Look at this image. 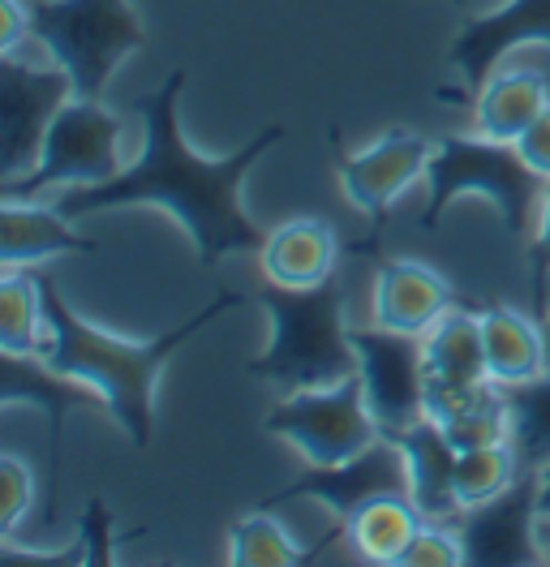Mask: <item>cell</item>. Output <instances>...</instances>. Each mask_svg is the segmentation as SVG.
Masks as SVG:
<instances>
[{
  "instance_id": "7a4b0ae2",
  "label": "cell",
  "mask_w": 550,
  "mask_h": 567,
  "mask_svg": "<svg viewBox=\"0 0 550 567\" xmlns=\"http://www.w3.org/2000/svg\"><path fill=\"white\" fill-rule=\"evenodd\" d=\"M43 288V315H48V344H43V361L52 370H65L86 379L91 388H100L112 404V422L125 430L130 447L146 452L151 434H155V383L164 374L172 353L198 336L206 322L220 315L237 310L245 297L237 292H215L198 315L176 322L172 331H160L155 340H125L116 331H103L95 322H86L57 288V276H39Z\"/></svg>"
},
{
  "instance_id": "f1b7e54d",
  "label": "cell",
  "mask_w": 550,
  "mask_h": 567,
  "mask_svg": "<svg viewBox=\"0 0 550 567\" xmlns=\"http://www.w3.org/2000/svg\"><path fill=\"white\" fill-rule=\"evenodd\" d=\"M460 564H465L460 533L447 529V525H426L405 546V555H400L396 567H460Z\"/></svg>"
},
{
  "instance_id": "4316f807",
  "label": "cell",
  "mask_w": 550,
  "mask_h": 567,
  "mask_svg": "<svg viewBox=\"0 0 550 567\" xmlns=\"http://www.w3.org/2000/svg\"><path fill=\"white\" fill-rule=\"evenodd\" d=\"M447 439L465 452V447H481V443H503L508 430H512V417H508V400H503V388L478 391L469 404H460L451 417L444 422Z\"/></svg>"
},
{
  "instance_id": "9a60e30c",
  "label": "cell",
  "mask_w": 550,
  "mask_h": 567,
  "mask_svg": "<svg viewBox=\"0 0 550 567\" xmlns=\"http://www.w3.org/2000/svg\"><path fill=\"white\" fill-rule=\"evenodd\" d=\"M426 409L435 422H447L460 404H469L478 391L490 388L486 370V340H481L478 310H451L426 336Z\"/></svg>"
},
{
  "instance_id": "4fadbf2b",
  "label": "cell",
  "mask_w": 550,
  "mask_h": 567,
  "mask_svg": "<svg viewBox=\"0 0 550 567\" xmlns=\"http://www.w3.org/2000/svg\"><path fill=\"white\" fill-rule=\"evenodd\" d=\"M550 48V0H503L469 18L447 48V65L460 73V91H439V100H469L490 82L495 65L516 48Z\"/></svg>"
},
{
  "instance_id": "4dcf8cb0",
  "label": "cell",
  "mask_w": 550,
  "mask_h": 567,
  "mask_svg": "<svg viewBox=\"0 0 550 567\" xmlns=\"http://www.w3.org/2000/svg\"><path fill=\"white\" fill-rule=\"evenodd\" d=\"M78 542L86 546V564H112V516L100 498L86 503V516H82V533Z\"/></svg>"
},
{
  "instance_id": "d590c367",
  "label": "cell",
  "mask_w": 550,
  "mask_h": 567,
  "mask_svg": "<svg viewBox=\"0 0 550 567\" xmlns=\"http://www.w3.org/2000/svg\"><path fill=\"white\" fill-rule=\"evenodd\" d=\"M542 327H547V361H550V315L542 319Z\"/></svg>"
},
{
  "instance_id": "52a82bcc",
  "label": "cell",
  "mask_w": 550,
  "mask_h": 567,
  "mask_svg": "<svg viewBox=\"0 0 550 567\" xmlns=\"http://www.w3.org/2000/svg\"><path fill=\"white\" fill-rule=\"evenodd\" d=\"M263 425L267 434L288 439L306 456V464H344L383 439L361 374H348L332 388L279 395Z\"/></svg>"
},
{
  "instance_id": "836d02e7",
  "label": "cell",
  "mask_w": 550,
  "mask_h": 567,
  "mask_svg": "<svg viewBox=\"0 0 550 567\" xmlns=\"http://www.w3.org/2000/svg\"><path fill=\"white\" fill-rule=\"evenodd\" d=\"M538 512H542V520H550V464L542 468V491H538Z\"/></svg>"
},
{
  "instance_id": "5b68a950",
  "label": "cell",
  "mask_w": 550,
  "mask_h": 567,
  "mask_svg": "<svg viewBox=\"0 0 550 567\" xmlns=\"http://www.w3.org/2000/svg\"><path fill=\"white\" fill-rule=\"evenodd\" d=\"M31 31L69 73L78 100H103L116 65L146 43L130 0H34Z\"/></svg>"
},
{
  "instance_id": "d6986e66",
  "label": "cell",
  "mask_w": 550,
  "mask_h": 567,
  "mask_svg": "<svg viewBox=\"0 0 550 567\" xmlns=\"http://www.w3.org/2000/svg\"><path fill=\"white\" fill-rule=\"evenodd\" d=\"M95 241L73 233L57 207H39L34 198H4L0 207V262L4 267H34L61 254H95Z\"/></svg>"
},
{
  "instance_id": "ffe728a7",
  "label": "cell",
  "mask_w": 550,
  "mask_h": 567,
  "mask_svg": "<svg viewBox=\"0 0 550 567\" xmlns=\"http://www.w3.org/2000/svg\"><path fill=\"white\" fill-rule=\"evenodd\" d=\"M481 340H486V370L495 388H516L550 370L547 327L512 306L481 310Z\"/></svg>"
},
{
  "instance_id": "f546056e",
  "label": "cell",
  "mask_w": 550,
  "mask_h": 567,
  "mask_svg": "<svg viewBox=\"0 0 550 567\" xmlns=\"http://www.w3.org/2000/svg\"><path fill=\"white\" fill-rule=\"evenodd\" d=\"M547 280H550V181H547V194H542L538 228H533V237H529V292H533V315H538V319L550 315Z\"/></svg>"
},
{
  "instance_id": "e0dca14e",
  "label": "cell",
  "mask_w": 550,
  "mask_h": 567,
  "mask_svg": "<svg viewBox=\"0 0 550 567\" xmlns=\"http://www.w3.org/2000/svg\"><path fill=\"white\" fill-rule=\"evenodd\" d=\"M405 464H409V498L426 512L430 525H456L460 498H456V461L460 447L447 439L444 422L421 417L405 434H396Z\"/></svg>"
},
{
  "instance_id": "ac0fdd59",
  "label": "cell",
  "mask_w": 550,
  "mask_h": 567,
  "mask_svg": "<svg viewBox=\"0 0 550 567\" xmlns=\"http://www.w3.org/2000/svg\"><path fill=\"white\" fill-rule=\"evenodd\" d=\"M258 262H263L267 280L288 284V288H309V284L336 276L340 237L327 219L302 215V219H288L275 233H267V241L258 249Z\"/></svg>"
},
{
  "instance_id": "603a6c76",
  "label": "cell",
  "mask_w": 550,
  "mask_h": 567,
  "mask_svg": "<svg viewBox=\"0 0 550 567\" xmlns=\"http://www.w3.org/2000/svg\"><path fill=\"white\" fill-rule=\"evenodd\" d=\"M503 400L512 417L508 443H512L516 461L529 473H542L550 464V370H542L529 383L503 388Z\"/></svg>"
},
{
  "instance_id": "277c9868",
  "label": "cell",
  "mask_w": 550,
  "mask_h": 567,
  "mask_svg": "<svg viewBox=\"0 0 550 567\" xmlns=\"http://www.w3.org/2000/svg\"><path fill=\"white\" fill-rule=\"evenodd\" d=\"M465 194H481L499 212L508 237L512 241H529L533 228H538L547 181L520 159L516 142H495L486 138V134H478V138L447 134V138L435 142V155H430V168H426L421 228L435 233L444 224L447 207L456 198H465Z\"/></svg>"
},
{
  "instance_id": "44dd1931",
  "label": "cell",
  "mask_w": 550,
  "mask_h": 567,
  "mask_svg": "<svg viewBox=\"0 0 550 567\" xmlns=\"http://www.w3.org/2000/svg\"><path fill=\"white\" fill-rule=\"evenodd\" d=\"M550 107V82L538 70H503L490 73V82L473 100L478 134L495 142H516L542 112Z\"/></svg>"
},
{
  "instance_id": "83f0119b",
  "label": "cell",
  "mask_w": 550,
  "mask_h": 567,
  "mask_svg": "<svg viewBox=\"0 0 550 567\" xmlns=\"http://www.w3.org/2000/svg\"><path fill=\"white\" fill-rule=\"evenodd\" d=\"M34 507V477L31 468L18 461L13 452L0 456V542H9L13 529L27 520Z\"/></svg>"
},
{
  "instance_id": "2e32d148",
  "label": "cell",
  "mask_w": 550,
  "mask_h": 567,
  "mask_svg": "<svg viewBox=\"0 0 550 567\" xmlns=\"http://www.w3.org/2000/svg\"><path fill=\"white\" fill-rule=\"evenodd\" d=\"M456 306H460L456 288L435 267L412 262V258H391V262L378 267V280H375L378 327H391V331H405V336H426Z\"/></svg>"
},
{
  "instance_id": "9c48e42d",
  "label": "cell",
  "mask_w": 550,
  "mask_h": 567,
  "mask_svg": "<svg viewBox=\"0 0 550 567\" xmlns=\"http://www.w3.org/2000/svg\"><path fill=\"white\" fill-rule=\"evenodd\" d=\"M357 374L366 383V400L383 439L405 434L409 425L430 417L426 409V344L421 336H405L391 327H353Z\"/></svg>"
},
{
  "instance_id": "484cf974",
  "label": "cell",
  "mask_w": 550,
  "mask_h": 567,
  "mask_svg": "<svg viewBox=\"0 0 550 567\" xmlns=\"http://www.w3.org/2000/svg\"><path fill=\"white\" fill-rule=\"evenodd\" d=\"M520 477V461H516L512 443H481V447H465L460 461H456V498H460V512L465 507H478L486 498L503 495Z\"/></svg>"
},
{
  "instance_id": "7402d4cb",
  "label": "cell",
  "mask_w": 550,
  "mask_h": 567,
  "mask_svg": "<svg viewBox=\"0 0 550 567\" xmlns=\"http://www.w3.org/2000/svg\"><path fill=\"white\" fill-rule=\"evenodd\" d=\"M426 512L412 503L409 495H383L370 498L353 520H348V542L353 550L366 559V564H383V567H396L405 546H409L417 533L426 529Z\"/></svg>"
},
{
  "instance_id": "30bf717a",
  "label": "cell",
  "mask_w": 550,
  "mask_h": 567,
  "mask_svg": "<svg viewBox=\"0 0 550 567\" xmlns=\"http://www.w3.org/2000/svg\"><path fill=\"white\" fill-rule=\"evenodd\" d=\"M542 473L520 468L503 495L465 507L456 516V533L465 546V567H538L547 564L542 546V512H538Z\"/></svg>"
},
{
  "instance_id": "8fae6325",
  "label": "cell",
  "mask_w": 550,
  "mask_h": 567,
  "mask_svg": "<svg viewBox=\"0 0 550 567\" xmlns=\"http://www.w3.org/2000/svg\"><path fill=\"white\" fill-rule=\"evenodd\" d=\"M383 495H409V464H405V452L396 439H378L370 443L361 456L344 464H306L284 491H275L263 507H284V503H297V498H318L336 529H348V520L370 503V498Z\"/></svg>"
},
{
  "instance_id": "1f68e13d",
  "label": "cell",
  "mask_w": 550,
  "mask_h": 567,
  "mask_svg": "<svg viewBox=\"0 0 550 567\" xmlns=\"http://www.w3.org/2000/svg\"><path fill=\"white\" fill-rule=\"evenodd\" d=\"M516 151H520V159H524L538 177L550 181V107L516 138Z\"/></svg>"
},
{
  "instance_id": "8992f818",
  "label": "cell",
  "mask_w": 550,
  "mask_h": 567,
  "mask_svg": "<svg viewBox=\"0 0 550 567\" xmlns=\"http://www.w3.org/2000/svg\"><path fill=\"white\" fill-rule=\"evenodd\" d=\"M121 116L103 100H69L48 125L43 151L22 177L0 181V198H39L48 189L100 185L121 173Z\"/></svg>"
},
{
  "instance_id": "7c38bea8",
  "label": "cell",
  "mask_w": 550,
  "mask_h": 567,
  "mask_svg": "<svg viewBox=\"0 0 550 567\" xmlns=\"http://www.w3.org/2000/svg\"><path fill=\"white\" fill-rule=\"evenodd\" d=\"M73 100L69 73L34 70L18 56H0V181L22 177L39 159L48 125Z\"/></svg>"
},
{
  "instance_id": "d4e9b609",
  "label": "cell",
  "mask_w": 550,
  "mask_h": 567,
  "mask_svg": "<svg viewBox=\"0 0 550 567\" xmlns=\"http://www.w3.org/2000/svg\"><path fill=\"white\" fill-rule=\"evenodd\" d=\"M228 564L233 567H302L314 564V550H302L293 542V533L284 529L275 516L258 512L245 516L228 533Z\"/></svg>"
},
{
  "instance_id": "d6a6232c",
  "label": "cell",
  "mask_w": 550,
  "mask_h": 567,
  "mask_svg": "<svg viewBox=\"0 0 550 567\" xmlns=\"http://www.w3.org/2000/svg\"><path fill=\"white\" fill-rule=\"evenodd\" d=\"M0 18H4V31H0V56H18V43L31 31V4L22 0H0Z\"/></svg>"
},
{
  "instance_id": "5bb4252c",
  "label": "cell",
  "mask_w": 550,
  "mask_h": 567,
  "mask_svg": "<svg viewBox=\"0 0 550 567\" xmlns=\"http://www.w3.org/2000/svg\"><path fill=\"white\" fill-rule=\"evenodd\" d=\"M435 155V142L412 134V130H387L383 138L370 146L344 155L336 146V177H340V194L366 215L375 228L387 224V212L405 198L412 181H426Z\"/></svg>"
},
{
  "instance_id": "3957f363",
  "label": "cell",
  "mask_w": 550,
  "mask_h": 567,
  "mask_svg": "<svg viewBox=\"0 0 550 567\" xmlns=\"http://www.w3.org/2000/svg\"><path fill=\"white\" fill-rule=\"evenodd\" d=\"M258 306L272 315V344L245 361L249 379L293 395L357 374V349L348 336L353 327L344 322V284L336 276L309 288L267 280L258 288Z\"/></svg>"
},
{
  "instance_id": "cb8c5ba5",
  "label": "cell",
  "mask_w": 550,
  "mask_h": 567,
  "mask_svg": "<svg viewBox=\"0 0 550 567\" xmlns=\"http://www.w3.org/2000/svg\"><path fill=\"white\" fill-rule=\"evenodd\" d=\"M48 315L39 276H22V267H4L0 284V349L4 353H43Z\"/></svg>"
},
{
  "instance_id": "6da1fadb",
  "label": "cell",
  "mask_w": 550,
  "mask_h": 567,
  "mask_svg": "<svg viewBox=\"0 0 550 567\" xmlns=\"http://www.w3.org/2000/svg\"><path fill=\"white\" fill-rule=\"evenodd\" d=\"M185 82H190V73L172 70L151 95L138 100L142 155L130 168H121L116 177L100 181V185L61 189V198L52 207L65 219H78V215L91 212H116V207L155 203L190 233L198 267L211 271L228 254H258L263 241H267V233L241 207V181L275 142H284L288 130L267 125L233 155L206 159L185 142V130H181V91H185Z\"/></svg>"
},
{
  "instance_id": "e575fe53",
  "label": "cell",
  "mask_w": 550,
  "mask_h": 567,
  "mask_svg": "<svg viewBox=\"0 0 550 567\" xmlns=\"http://www.w3.org/2000/svg\"><path fill=\"white\" fill-rule=\"evenodd\" d=\"M538 533H542V546H547V564H550V520H542Z\"/></svg>"
},
{
  "instance_id": "ba28073f",
  "label": "cell",
  "mask_w": 550,
  "mask_h": 567,
  "mask_svg": "<svg viewBox=\"0 0 550 567\" xmlns=\"http://www.w3.org/2000/svg\"><path fill=\"white\" fill-rule=\"evenodd\" d=\"M0 404H34L48 417V482H43V529L57 525V503H61V461H65V417L69 413H108L112 404L100 388L86 379L52 370L39 353H4L0 361Z\"/></svg>"
}]
</instances>
